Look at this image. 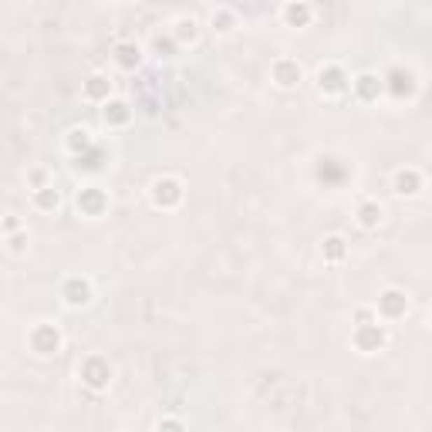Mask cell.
Returning <instances> with one entry per match:
<instances>
[{
	"label": "cell",
	"instance_id": "cell-15",
	"mask_svg": "<svg viewBox=\"0 0 432 432\" xmlns=\"http://www.w3.org/2000/svg\"><path fill=\"white\" fill-rule=\"evenodd\" d=\"M321 253H324V260H331V263H338L344 260V253H348V244H344V237H324V244H321Z\"/></svg>",
	"mask_w": 432,
	"mask_h": 432
},
{
	"label": "cell",
	"instance_id": "cell-4",
	"mask_svg": "<svg viewBox=\"0 0 432 432\" xmlns=\"http://www.w3.org/2000/svg\"><path fill=\"white\" fill-rule=\"evenodd\" d=\"M78 209H81L85 216H102V213L109 209V196H105V189H98V186L78 189Z\"/></svg>",
	"mask_w": 432,
	"mask_h": 432
},
{
	"label": "cell",
	"instance_id": "cell-20",
	"mask_svg": "<svg viewBox=\"0 0 432 432\" xmlns=\"http://www.w3.org/2000/svg\"><path fill=\"white\" fill-rule=\"evenodd\" d=\"M68 149L78 152V159H81V152H92V139H88V132H85V129H75V132H71V139H68Z\"/></svg>",
	"mask_w": 432,
	"mask_h": 432
},
{
	"label": "cell",
	"instance_id": "cell-10",
	"mask_svg": "<svg viewBox=\"0 0 432 432\" xmlns=\"http://www.w3.org/2000/svg\"><path fill=\"white\" fill-rule=\"evenodd\" d=\"M318 85H321V92L338 95V92H344L348 78H344V71H341L338 64H328V68H321L318 71Z\"/></svg>",
	"mask_w": 432,
	"mask_h": 432
},
{
	"label": "cell",
	"instance_id": "cell-17",
	"mask_svg": "<svg viewBox=\"0 0 432 432\" xmlns=\"http://www.w3.org/2000/svg\"><path fill=\"white\" fill-rule=\"evenodd\" d=\"M284 20H287L291 27H304V24L311 20V7H307V4H287V7H284Z\"/></svg>",
	"mask_w": 432,
	"mask_h": 432
},
{
	"label": "cell",
	"instance_id": "cell-3",
	"mask_svg": "<svg viewBox=\"0 0 432 432\" xmlns=\"http://www.w3.org/2000/svg\"><path fill=\"white\" fill-rule=\"evenodd\" d=\"M31 348L38 355H55L57 348H61V331H57L55 324H38L31 331Z\"/></svg>",
	"mask_w": 432,
	"mask_h": 432
},
{
	"label": "cell",
	"instance_id": "cell-18",
	"mask_svg": "<svg viewBox=\"0 0 432 432\" xmlns=\"http://www.w3.org/2000/svg\"><path fill=\"white\" fill-rule=\"evenodd\" d=\"M358 223L365 226V230H375V226L382 223V207H378V203H361V209H358Z\"/></svg>",
	"mask_w": 432,
	"mask_h": 432
},
{
	"label": "cell",
	"instance_id": "cell-25",
	"mask_svg": "<svg viewBox=\"0 0 432 432\" xmlns=\"http://www.w3.org/2000/svg\"><path fill=\"white\" fill-rule=\"evenodd\" d=\"M355 321H358V324H372V311H368V307H358Z\"/></svg>",
	"mask_w": 432,
	"mask_h": 432
},
{
	"label": "cell",
	"instance_id": "cell-11",
	"mask_svg": "<svg viewBox=\"0 0 432 432\" xmlns=\"http://www.w3.org/2000/svg\"><path fill=\"white\" fill-rule=\"evenodd\" d=\"M382 88H385V81L378 75H358L355 78V95L361 102H375L378 95H382Z\"/></svg>",
	"mask_w": 432,
	"mask_h": 432
},
{
	"label": "cell",
	"instance_id": "cell-1",
	"mask_svg": "<svg viewBox=\"0 0 432 432\" xmlns=\"http://www.w3.org/2000/svg\"><path fill=\"white\" fill-rule=\"evenodd\" d=\"M81 382L95 389V392H102V389H109V382H112V368H109V361L105 358H85V365H81Z\"/></svg>",
	"mask_w": 432,
	"mask_h": 432
},
{
	"label": "cell",
	"instance_id": "cell-16",
	"mask_svg": "<svg viewBox=\"0 0 432 432\" xmlns=\"http://www.w3.org/2000/svg\"><path fill=\"white\" fill-rule=\"evenodd\" d=\"M105 125H125L132 118V109L125 102H105Z\"/></svg>",
	"mask_w": 432,
	"mask_h": 432
},
{
	"label": "cell",
	"instance_id": "cell-26",
	"mask_svg": "<svg viewBox=\"0 0 432 432\" xmlns=\"http://www.w3.org/2000/svg\"><path fill=\"white\" fill-rule=\"evenodd\" d=\"M18 216H11V220H7V223H4V230H7V233H14V230H18Z\"/></svg>",
	"mask_w": 432,
	"mask_h": 432
},
{
	"label": "cell",
	"instance_id": "cell-19",
	"mask_svg": "<svg viewBox=\"0 0 432 432\" xmlns=\"http://www.w3.org/2000/svg\"><path fill=\"white\" fill-rule=\"evenodd\" d=\"M57 203H61V196H57L55 186H44L34 193V207L38 209H57Z\"/></svg>",
	"mask_w": 432,
	"mask_h": 432
},
{
	"label": "cell",
	"instance_id": "cell-7",
	"mask_svg": "<svg viewBox=\"0 0 432 432\" xmlns=\"http://www.w3.org/2000/svg\"><path fill=\"white\" fill-rule=\"evenodd\" d=\"M405 311H409V298H405V294H402V291H385V294H382V298H378V314H382V318H402V314H405Z\"/></svg>",
	"mask_w": 432,
	"mask_h": 432
},
{
	"label": "cell",
	"instance_id": "cell-21",
	"mask_svg": "<svg viewBox=\"0 0 432 432\" xmlns=\"http://www.w3.org/2000/svg\"><path fill=\"white\" fill-rule=\"evenodd\" d=\"M213 27H220V31H230V27H233V11H226V7L213 11Z\"/></svg>",
	"mask_w": 432,
	"mask_h": 432
},
{
	"label": "cell",
	"instance_id": "cell-13",
	"mask_svg": "<svg viewBox=\"0 0 432 432\" xmlns=\"http://www.w3.org/2000/svg\"><path fill=\"white\" fill-rule=\"evenodd\" d=\"M109 95H112V81L105 75H92L85 81V98H92V102H109Z\"/></svg>",
	"mask_w": 432,
	"mask_h": 432
},
{
	"label": "cell",
	"instance_id": "cell-6",
	"mask_svg": "<svg viewBox=\"0 0 432 432\" xmlns=\"http://www.w3.org/2000/svg\"><path fill=\"white\" fill-rule=\"evenodd\" d=\"M355 348L358 351H365V355H372V351H378L382 344H385V331L378 328V324H358L355 331Z\"/></svg>",
	"mask_w": 432,
	"mask_h": 432
},
{
	"label": "cell",
	"instance_id": "cell-27",
	"mask_svg": "<svg viewBox=\"0 0 432 432\" xmlns=\"http://www.w3.org/2000/svg\"><path fill=\"white\" fill-rule=\"evenodd\" d=\"M24 244H27V237H14V240H11V246H14V250H24Z\"/></svg>",
	"mask_w": 432,
	"mask_h": 432
},
{
	"label": "cell",
	"instance_id": "cell-12",
	"mask_svg": "<svg viewBox=\"0 0 432 432\" xmlns=\"http://www.w3.org/2000/svg\"><path fill=\"white\" fill-rule=\"evenodd\" d=\"M139 61H142V51H139V44H115V64L118 68H125V71H132V68H139Z\"/></svg>",
	"mask_w": 432,
	"mask_h": 432
},
{
	"label": "cell",
	"instance_id": "cell-8",
	"mask_svg": "<svg viewBox=\"0 0 432 432\" xmlns=\"http://www.w3.org/2000/svg\"><path fill=\"white\" fill-rule=\"evenodd\" d=\"M274 81H277L281 88H294V85L301 81V64H298V61H291V57L274 61Z\"/></svg>",
	"mask_w": 432,
	"mask_h": 432
},
{
	"label": "cell",
	"instance_id": "cell-9",
	"mask_svg": "<svg viewBox=\"0 0 432 432\" xmlns=\"http://www.w3.org/2000/svg\"><path fill=\"white\" fill-rule=\"evenodd\" d=\"M385 85H389V92H392L395 98H412L415 95V75L405 71V68H395Z\"/></svg>",
	"mask_w": 432,
	"mask_h": 432
},
{
	"label": "cell",
	"instance_id": "cell-2",
	"mask_svg": "<svg viewBox=\"0 0 432 432\" xmlns=\"http://www.w3.org/2000/svg\"><path fill=\"white\" fill-rule=\"evenodd\" d=\"M179 200H183V183H179V179L166 176V179H155V183H152V203H155V207L172 209Z\"/></svg>",
	"mask_w": 432,
	"mask_h": 432
},
{
	"label": "cell",
	"instance_id": "cell-14",
	"mask_svg": "<svg viewBox=\"0 0 432 432\" xmlns=\"http://www.w3.org/2000/svg\"><path fill=\"white\" fill-rule=\"evenodd\" d=\"M419 189H422V176L415 169H402L395 176V193H398V196H415Z\"/></svg>",
	"mask_w": 432,
	"mask_h": 432
},
{
	"label": "cell",
	"instance_id": "cell-22",
	"mask_svg": "<svg viewBox=\"0 0 432 432\" xmlns=\"http://www.w3.org/2000/svg\"><path fill=\"white\" fill-rule=\"evenodd\" d=\"M193 41V38H196V20H193V18H183V20H179V41Z\"/></svg>",
	"mask_w": 432,
	"mask_h": 432
},
{
	"label": "cell",
	"instance_id": "cell-23",
	"mask_svg": "<svg viewBox=\"0 0 432 432\" xmlns=\"http://www.w3.org/2000/svg\"><path fill=\"white\" fill-rule=\"evenodd\" d=\"M159 432H186V426H183L179 419H162V422H159Z\"/></svg>",
	"mask_w": 432,
	"mask_h": 432
},
{
	"label": "cell",
	"instance_id": "cell-24",
	"mask_svg": "<svg viewBox=\"0 0 432 432\" xmlns=\"http://www.w3.org/2000/svg\"><path fill=\"white\" fill-rule=\"evenodd\" d=\"M152 48H155L159 55H172V41L169 38H155L152 41Z\"/></svg>",
	"mask_w": 432,
	"mask_h": 432
},
{
	"label": "cell",
	"instance_id": "cell-5",
	"mask_svg": "<svg viewBox=\"0 0 432 432\" xmlns=\"http://www.w3.org/2000/svg\"><path fill=\"white\" fill-rule=\"evenodd\" d=\"M61 298L68 307H85V304L92 301V284L85 281V277H68L64 287H61Z\"/></svg>",
	"mask_w": 432,
	"mask_h": 432
}]
</instances>
